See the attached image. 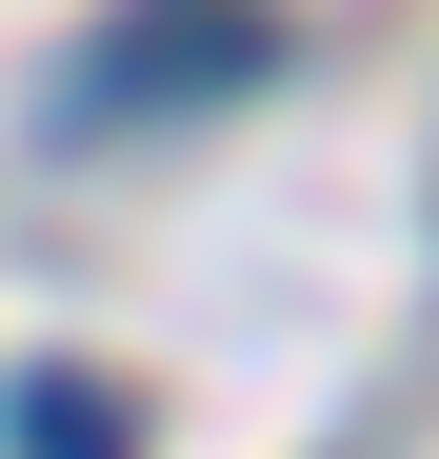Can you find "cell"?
<instances>
[{"label": "cell", "mask_w": 439, "mask_h": 459, "mask_svg": "<svg viewBox=\"0 0 439 459\" xmlns=\"http://www.w3.org/2000/svg\"><path fill=\"white\" fill-rule=\"evenodd\" d=\"M260 0H120V40L60 60V120H160V100H240L260 81Z\"/></svg>", "instance_id": "1"}, {"label": "cell", "mask_w": 439, "mask_h": 459, "mask_svg": "<svg viewBox=\"0 0 439 459\" xmlns=\"http://www.w3.org/2000/svg\"><path fill=\"white\" fill-rule=\"evenodd\" d=\"M21 459H140L100 379H21Z\"/></svg>", "instance_id": "2"}]
</instances>
